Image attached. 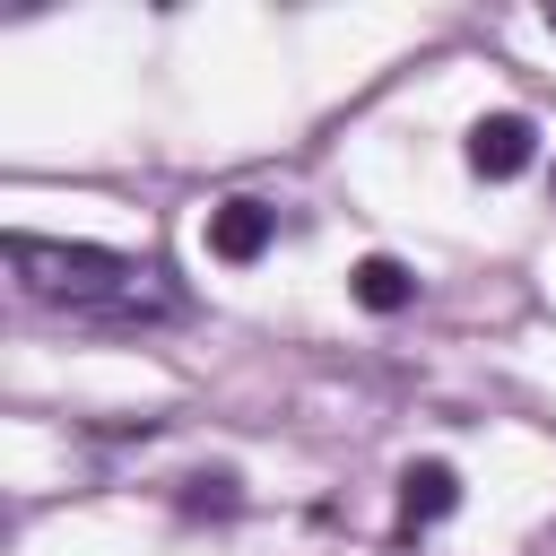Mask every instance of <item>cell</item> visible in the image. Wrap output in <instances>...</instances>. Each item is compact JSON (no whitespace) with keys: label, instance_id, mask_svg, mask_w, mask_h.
Listing matches in <instances>:
<instances>
[{"label":"cell","instance_id":"cell-7","mask_svg":"<svg viewBox=\"0 0 556 556\" xmlns=\"http://www.w3.org/2000/svg\"><path fill=\"white\" fill-rule=\"evenodd\" d=\"M547 35H556V0H547Z\"/></svg>","mask_w":556,"mask_h":556},{"label":"cell","instance_id":"cell-2","mask_svg":"<svg viewBox=\"0 0 556 556\" xmlns=\"http://www.w3.org/2000/svg\"><path fill=\"white\" fill-rule=\"evenodd\" d=\"M269 235H278V208L252 200V191H235V200L208 208V261H226V269H252L269 252Z\"/></svg>","mask_w":556,"mask_h":556},{"label":"cell","instance_id":"cell-3","mask_svg":"<svg viewBox=\"0 0 556 556\" xmlns=\"http://www.w3.org/2000/svg\"><path fill=\"white\" fill-rule=\"evenodd\" d=\"M530 156H539V130H530V113H486V122L469 130V174H486V182H513Z\"/></svg>","mask_w":556,"mask_h":556},{"label":"cell","instance_id":"cell-6","mask_svg":"<svg viewBox=\"0 0 556 556\" xmlns=\"http://www.w3.org/2000/svg\"><path fill=\"white\" fill-rule=\"evenodd\" d=\"M243 495H235V478L226 469H208V478H182V513H235Z\"/></svg>","mask_w":556,"mask_h":556},{"label":"cell","instance_id":"cell-4","mask_svg":"<svg viewBox=\"0 0 556 556\" xmlns=\"http://www.w3.org/2000/svg\"><path fill=\"white\" fill-rule=\"evenodd\" d=\"M452 504H460V478H452V460H408V469H400V513H408V530L443 521Z\"/></svg>","mask_w":556,"mask_h":556},{"label":"cell","instance_id":"cell-1","mask_svg":"<svg viewBox=\"0 0 556 556\" xmlns=\"http://www.w3.org/2000/svg\"><path fill=\"white\" fill-rule=\"evenodd\" d=\"M9 269L35 304H61L78 321H165L174 287H156L148 261L104 252V243H43V235H9Z\"/></svg>","mask_w":556,"mask_h":556},{"label":"cell","instance_id":"cell-5","mask_svg":"<svg viewBox=\"0 0 556 556\" xmlns=\"http://www.w3.org/2000/svg\"><path fill=\"white\" fill-rule=\"evenodd\" d=\"M348 287H356V304H365V313H408V304H417V269H408V261H391V252H365Z\"/></svg>","mask_w":556,"mask_h":556}]
</instances>
